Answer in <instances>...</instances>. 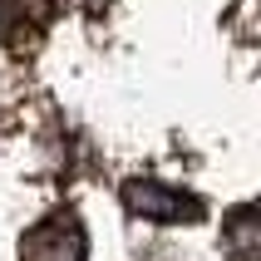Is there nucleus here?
<instances>
[{
    "mask_svg": "<svg viewBox=\"0 0 261 261\" xmlns=\"http://www.w3.org/2000/svg\"><path fill=\"white\" fill-rule=\"evenodd\" d=\"M222 251L227 261H261V197L222 217Z\"/></svg>",
    "mask_w": 261,
    "mask_h": 261,
    "instance_id": "nucleus-3",
    "label": "nucleus"
},
{
    "mask_svg": "<svg viewBox=\"0 0 261 261\" xmlns=\"http://www.w3.org/2000/svg\"><path fill=\"white\" fill-rule=\"evenodd\" d=\"M123 207L143 222H158V227H188V222L207 217L197 192H182L173 182H158V177H128L123 182Z\"/></svg>",
    "mask_w": 261,
    "mask_h": 261,
    "instance_id": "nucleus-1",
    "label": "nucleus"
},
{
    "mask_svg": "<svg viewBox=\"0 0 261 261\" xmlns=\"http://www.w3.org/2000/svg\"><path fill=\"white\" fill-rule=\"evenodd\" d=\"M20 261H89V232L79 212H49L20 237Z\"/></svg>",
    "mask_w": 261,
    "mask_h": 261,
    "instance_id": "nucleus-2",
    "label": "nucleus"
}]
</instances>
